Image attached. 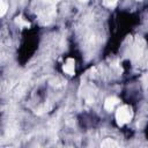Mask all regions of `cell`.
<instances>
[{
	"label": "cell",
	"mask_w": 148,
	"mask_h": 148,
	"mask_svg": "<svg viewBox=\"0 0 148 148\" xmlns=\"http://www.w3.org/2000/svg\"><path fill=\"white\" fill-rule=\"evenodd\" d=\"M131 118H132V111L128 105L120 106L116 112V120L119 126H123L126 123H128L131 120Z\"/></svg>",
	"instance_id": "1"
},
{
	"label": "cell",
	"mask_w": 148,
	"mask_h": 148,
	"mask_svg": "<svg viewBox=\"0 0 148 148\" xmlns=\"http://www.w3.org/2000/svg\"><path fill=\"white\" fill-rule=\"evenodd\" d=\"M62 71L69 75H74L75 73V69H74V59L72 58H68L67 59V62L62 66Z\"/></svg>",
	"instance_id": "2"
},
{
	"label": "cell",
	"mask_w": 148,
	"mask_h": 148,
	"mask_svg": "<svg viewBox=\"0 0 148 148\" xmlns=\"http://www.w3.org/2000/svg\"><path fill=\"white\" fill-rule=\"evenodd\" d=\"M118 103H119V99L117 97H109L104 102V108H105V110L111 111V110H113L114 105H117Z\"/></svg>",
	"instance_id": "3"
},
{
	"label": "cell",
	"mask_w": 148,
	"mask_h": 148,
	"mask_svg": "<svg viewBox=\"0 0 148 148\" xmlns=\"http://www.w3.org/2000/svg\"><path fill=\"white\" fill-rule=\"evenodd\" d=\"M15 23L18 24L20 27H27V28L30 27V23H29L28 21H25L22 16H17V17H15Z\"/></svg>",
	"instance_id": "4"
},
{
	"label": "cell",
	"mask_w": 148,
	"mask_h": 148,
	"mask_svg": "<svg viewBox=\"0 0 148 148\" xmlns=\"http://www.w3.org/2000/svg\"><path fill=\"white\" fill-rule=\"evenodd\" d=\"M101 146H102V147H117L118 143H117L116 141L111 140V139H105V140L101 143Z\"/></svg>",
	"instance_id": "5"
},
{
	"label": "cell",
	"mask_w": 148,
	"mask_h": 148,
	"mask_svg": "<svg viewBox=\"0 0 148 148\" xmlns=\"http://www.w3.org/2000/svg\"><path fill=\"white\" fill-rule=\"evenodd\" d=\"M0 3H1V12H0V15L3 16L5 13H6V10H7V3L5 2V0H1Z\"/></svg>",
	"instance_id": "6"
},
{
	"label": "cell",
	"mask_w": 148,
	"mask_h": 148,
	"mask_svg": "<svg viewBox=\"0 0 148 148\" xmlns=\"http://www.w3.org/2000/svg\"><path fill=\"white\" fill-rule=\"evenodd\" d=\"M103 2H104V5H105V6L112 7V6H114V5H116L117 0H103Z\"/></svg>",
	"instance_id": "7"
},
{
	"label": "cell",
	"mask_w": 148,
	"mask_h": 148,
	"mask_svg": "<svg viewBox=\"0 0 148 148\" xmlns=\"http://www.w3.org/2000/svg\"><path fill=\"white\" fill-rule=\"evenodd\" d=\"M79 1H80V2H87L88 0H79Z\"/></svg>",
	"instance_id": "8"
}]
</instances>
